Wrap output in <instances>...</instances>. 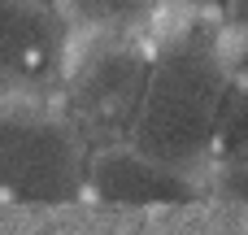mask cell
<instances>
[{
    "label": "cell",
    "instance_id": "obj_1",
    "mask_svg": "<svg viewBox=\"0 0 248 235\" xmlns=\"http://www.w3.org/2000/svg\"><path fill=\"white\" fill-rule=\"evenodd\" d=\"M222 126V70L201 48H174L148 65L131 131L135 153L179 170L218 144Z\"/></svg>",
    "mask_w": 248,
    "mask_h": 235
},
{
    "label": "cell",
    "instance_id": "obj_2",
    "mask_svg": "<svg viewBox=\"0 0 248 235\" xmlns=\"http://www.w3.org/2000/svg\"><path fill=\"white\" fill-rule=\"evenodd\" d=\"M83 179L78 140L61 122L0 113V196L13 201H57Z\"/></svg>",
    "mask_w": 248,
    "mask_h": 235
},
{
    "label": "cell",
    "instance_id": "obj_3",
    "mask_svg": "<svg viewBox=\"0 0 248 235\" xmlns=\"http://www.w3.org/2000/svg\"><path fill=\"white\" fill-rule=\"evenodd\" d=\"M148 78V61L140 52H100L96 61L83 65L70 92V113L83 135H118L131 126L140 92Z\"/></svg>",
    "mask_w": 248,
    "mask_h": 235
},
{
    "label": "cell",
    "instance_id": "obj_4",
    "mask_svg": "<svg viewBox=\"0 0 248 235\" xmlns=\"http://www.w3.org/2000/svg\"><path fill=\"white\" fill-rule=\"evenodd\" d=\"M61 17L39 0H0V87L44 78L61 52Z\"/></svg>",
    "mask_w": 248,
    "mask_h": 235
},
{
    "label": "cell",
    "instance_id": "obj_5",
    "mask_svg": "<svg viewBox=\"0 0 248 235\" xmlns=\"http://www.w3.org/2000/svg\"><path fill=\"white\" fill-rule=\"evenodd\" d=\"M92 188L109 201H179L187 192V183L179 179V170H166L140 153H126V148H109L92 161Z\"/></svg>",
    "mask_w": 248,
    "mask_h": 235
},
{
    "label": "cell",
    "instance_id": "obj_6",
    "mask_svg": "<svg viewBox=\"0 0 248 235\" xmlns=\"http://www.w3.org/2000/svg\"><path fill=\"white\" fill-rule=\"evenodd\" d=\"M70 17L78 22H96V26H122V22H135L144 17L148 0H65Z\"/></svg>",
    "mask_w": 248,
    "mask_h": 235
},
{
    "label": "cell",
    "instance_id": "obj_7",
    "mask_svg": "<svg viewBox=\"0 0 248 235\" xmlns=\"http://www.w3.org/2000/svg\"><path fill=\"white\" fill-rule=\"evenodd\" d=\"M196 4H209V0H196Z\"/></svg>",
    "mask_w": 248,
    "mask_h": 235
},
{
    "label": "cell",
    "instance_id": "obj_8",
    "mask_svg": "<svg viewBox=\"0 0 248 235\" xmlns=\"http://www.w3.org/2000/svg\"><path fill=\"white\" fill-rule=\"evenodd\" d=\"M39 4H52V0H39Z\"/></svg>",
    "mask_w": 248,
    "mask_h": 235
}]
</instances>
